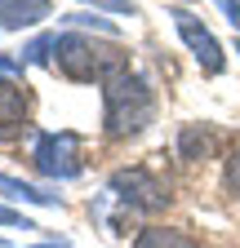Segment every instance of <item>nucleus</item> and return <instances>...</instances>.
Wrapping results in <instances>:
<instances>
[{
	"instance_id": "ddd939ff",
	"label": "nucleus",
	"mask_w": 240,
	"mask_h": 248,
	"mask_svg": "<svg viewBox=\"0 0 240 248\" xmlns=\"http://www.w3.org/2000/svg\"><path fill=\"white\" fill-rule=\"evenodd\" d=\"M227 191L231 195H240V142L231 146V155H227Z\"/></svg>"
},
{
	"instance_id": "6e6552de",
	"label": "nucleus",
	"mask_w": 240,
	"mask_h": 248,
	"mask_svg": "<svg viewBox=\"0 0 240 248\" xmlns=\"http://www.w3.org/2000/svg\"><path fill=\"white\" fill-rule=\"evenodd\" d=\"M134 248H196V239L173 226H147V231H138Z\"/></svg>"
},
{
	"instance_id": "6ab92c4d",
	"label": "nucleus",
	"mask_w": 240,
	"mask_h": 248,
	"mask_svg": "<svg viewBox=\"0 0 240 248\" xmlns=\"http://www.w3.org/2000/svg\"><path fill=\"white\" fill-rule=\"evenodd\" d=\"M236 53H240V40H236Z\"/></svg>"
},
{
	"instance_id": "4468645a",
	"label": "nucleus",
	"mask_w": 240,
	"mask_h": 248,
	"mask_svg": "<svg viewBox=\"0 0 240 248\" xmlns=\"http://www.w3.org/2000/svg\"><path fill=\"white\" fill-rule=\"evenodd\" d=\"M85 5L107 9V14H134V9H138V0H85Z\"/></svg>"
},
{
	"instance_id": "f03ea898",
	"label": "nucleus",
	"mask_w": 240,
	"mask_h": 248,
	"mask_svg": "<svg viewBox=\"0 0 240 248\" xmlns=\"http://www.w3.org/2000/svg\"><path fill=\"white\" fill-rule=\"evenodd\" d=\"M156 120V89L142 71H120L103 84V129L107 138H138Z\"/></svg>"
},
{
	"instance_id": "dca6fc26",
	"label": "nucleus",
	"mask_w": 240,
	"mask_h": 248,
	"mask_svg": "<svg viewBox=\"0 0 240 248\" xmlns=\"http://www.w3.org/2000/svg\"><path fill=\"white\" fill-rule=\"evenodd\" d=\"M214 5H218V9L227 14V22H231V27L240 31V0H214Z\"/></svg>"
},
{
	"instance_id": "423d86ee",
	"label": "nucleus",
	"mask_w": 240,
	"mask_h": 248,
	"mask_svg": "<svg viewBox=\"0 0 240 248\" xmlns=\"http://www.w3.org/2000/svg\"><path fill=\"white\" fill-rule=\"evenodd\" d=\"M27 115H32V93L18 76H0V142L18 138L27 129Z\"/></svg>"
},
{
	"instance_id": "f3484780",
	"label": "nucleus",
	"mask_w": 240,
	"mask_h": 248,
	"mask_svg": "<svg viewBox=\"0 0 240 248\" xmlns=\"http://www.w3.org/2000/svg\"><path fill=\"white\" fill-rule=\"evenodd\" d=\"M0 76H18L22 80V58H0Z\"/></svg>"
},
{
	"instance_id": "1a4fd4ad",
	"label": "nucleus",
	"mask_w": 240,
	"mask_h": 248,
	"mask_svg": "<svg viewBox=\"0 0 240 248\" xmlns=\"http://www.w3.org/2000/svg\"><path fill=\"white\" fill-rule=\"evenodd\" d=\"M0 191H5L9 200H22V204H58L53 191H40V186L18 182V177H9V173H0Z\"/></svg>"
},
{
	"instance_id": "a211bd4d",
	"label": "nucleus",
	"mask_w": 240,
	"mask_h": 248,
	"mask_svg": "<svg viewBox=\"0 0 240 248\" xmlns=\"http://www.w3.org/2000/svg\"><path fill=\"white\" fill-rule=\"evenodd\" d=\"M32 248H67V244H32Z\"/></svg>"
},
{
	"instance_id": "9b49d317",
	"label": "nucleus",
	"mask_w": 240,
	"mask_h": 248,
	"mask_svg": "<svg viewBox=\"0 0 240 248\" xmlns=\"http://www.w3.org/2000/svg\"><path fill=\"white\" fill-rule=\"evenodd\" d=\"M22 62H32V67H49L53 62V36H40L22 49Z\"/></svg>"
},
{
	"instance_id": "9d476101",
	"label": "nucleus",
	"mask_w": 240,
	"mask_h": 248,
	"mask_svg": "<svg viewBox=\"0 0 240 248\" xmlns=\"http://www.w3.org/2000/svg\"><path fill=\"white\" fill-rule=\"evenodd\" d=\"M63 22H71V27H94L98 36L116 40V22L111 18H98V14H63Z\"/></svg>"
},
{
	"instance_id": "0eeeda50",
	"label": "nucleus",
	"mask_w": 240,
	"mask_h": 248,
	"mask_svg": "<svg viewBox=\"0 0 240 248\" xmlns=\"http://www.w3.org/2000/svg\"><path fill=\"white\" fill-rule=\"evenodd\" d=\"M49 14H53V0H0V31L40 27Z\"/></svg>"
},
{
	"instance_id": "2eb2a0df",
	"label": "nucleus",
	"mask_w": 240,
	"mask_h": 248,
	"mask_svg": "<svg viewBox=\"0 0 240 248\" xmlns=\"http://www.w3.org/2000/svg\"><path fill=\"white\" fill-rule=\"evenodd\" d=\"M0 226H22V231H36L22 213H14V208H5V204H0Z\"/></svg>"
},
{
	"instance_id": "20e7f679",
	"label": "nucleus",
	"mask_w": 240,
	"mask_h": 248,
	"mask_svg": "<svg viewBox=\"0 0 240 248\" xmlns=\"http://www.w3.org/2000/svg\"><path fill=\"white\" fill-rule=\"evenodd\" d=\"M111 195L125 204V208H138V213H160L169 204V186L160 177H152L147 169H120L111 177Z\"/></svg>"
},
{
	"instance_id": "39448f33",
	"label": "nucleus",
	"mask_w": 240,
	"mask_h": 248,
	"mask_svg": "<svg viewBox=\"0 0 240 248\" xmlns=\"http://www.w3.org/2000/svg\"><path fill=\"white\" fill-rule=\"evenodd\" d=\"M169 18H173V27H178V36H183V45L196 53L200 71H205V76H223L227 53H223V45L214 40V31H209L191 9H169Z\"/></svg>"
},
{
	"instance_id": "f8f14e48",
	"label": "nucleus",
	"mask_w": 240,
	"mask_h": 248,
	"mask_svg": "<svg viewBox=\"0 0 240 248\" xmlns=\"http://www.w3.org/2000/svg\"><path fill=\"white\" fill-rule=\"evenodd\" d=\"M178 146H183V155H187V160H200V155L209 151V138L196 129V124H187V129H183V142H178Z\"/></svg>"
},
{
	"instance_id": "7ed1b4c3",
	"label": "nucleus",
	"mask_w": 240,
	"mask_h": 248,
	"mask_svg": "<svg viewBox=\"0 0 240 248\" xmlns=\"http://www.w3.org/2000/svg\"><path fill=\"white\" fill-rule=\"evenodd\" d=\"M32 164H36V173H45L53 182L80 177V138L71 129H63V133H40L36 146H32Z\"/></svg>"
},
{
	"instance_id": "f257e3e1",
	"label": "nucleus",
	"mask_w": 240,
	"mask_h": 248,
	"mask_svg": "<svg viewBox=\"0 0 240 248\" xmlns=\"http://www.w3.org/2000/svg\"><path fill=\"white\" fill-rule=\"evenodd\" d=\"M53 67L76 84H107L111 76L129 71V49L120 40H98L85 31L53 36Z\"/></svg>"
}]
</instances>
